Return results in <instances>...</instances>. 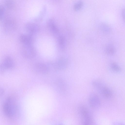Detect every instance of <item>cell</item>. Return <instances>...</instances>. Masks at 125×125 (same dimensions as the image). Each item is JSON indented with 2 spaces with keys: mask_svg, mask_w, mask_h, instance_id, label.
<instances>
[{
  "mask_svg": "<svg viewBox=\"0 0 125 125\" xmlns=\"http://www.w3.org/2000/svg\"><path fill=\"white\" fill-rule=\"evenodd\" d=\"M17 105L16 100L13 97H8L4 102L3 109L4 113L8 117L14 116L17 112Z\"/></svg>",
  "mask_w": 125,
  "mask_h": 125,
  "instance_id": "cell-1",
  "label": "cell"
},
{
  "mask_svg": "<svg viewBox=\"0 0 125 125\" xmlns=\"http://www.w3.org/2000/svg\"><path fill=\"white\" fill-rule=\"evenodd\" d=\"M92 85L103 97L106 98L111 97L113 95L111 90L101 81L95 80L92 81Z\"/></svg>",
  "mask_w": 125,
  "mask_h": 125,
  "instance_id": "cell-2",
  "label": "cell"
},
{
  "mask_svg": "<svg viewBox=\"0 0 125 125\" xmlns=\"http://www.w3.org/2000/svg\"><path fill=\"white\" fill-rule=\"evenodd\" d=\"M21 51L23 56L28 59L33 58L36 54L35 50L31 44L23 45Z\"/></svg>",
  "mask_w": 125,
  "mask_h": 125,
  "instance_id": "cell-3",
  "label": "cell"
},
{
  "mask_svg": "<svg viewBox=\"0 0 125 125\" xmlns=\"http://www.w3.org/2000/svg\"><path fill=\"white\" fill-rule=\"evenodd\" d=\"M14 66V62L12 58L9 56H6L0 63V72L3 73L7 70L12 69Z\"/></svg>",
  "mask_w": 125,
  "mask_h": 125,
  "instance_id": "cell-4",
  "label": "cell"
},
{
  "mask_svg": "<svg viewBox=\"0 0 125 125\" xmlns=\"http://www.w3.org/2000/svg\"><path fill=\"white\" fill-rule=\"evenodd\" d=\"M33 69L35 72L41 74H46L49 71V68L48 66L42 63H38L34 64Z\"/></svg>",
  "mask_w": 125,
  "mask_h": 125,
  "instance_id": "cell-5",
  "label": "cell"
},
{
  "mask_svg": "<svg viewBox=\"0 0 125 125\" xmlns=\"http://www.w3.org/2000/svg\"><path fill=\"white\" fill-rule=\"evenodd\" d=\"M88 100L90 105L93 108H97L100 105V99L98 95L94 93H92L90 94Z\"/></svg>",
  "mask_w": 125,
  "mask_h": 125,
  "instance_id": "cell-6",
  "label": "cell"
},
{
  "mask_svg": "<svg viewBox=\"0 0 125 125\" xmlns=\"http://www.w3.org/2000/svg\"><path fill=\"white\" fill-rule=\"evenodd\" d=\"M68 63L67 59L64 58H61L58 59L54 63V69L58 71L64 69L67 67Z\"/></svg>",
  "mask_w": 125,
  "mask_h": 125,
  "instance_id": "cell-7",
  "label": "cell"
},
{
  "mask_svg": "<svg viewBox=\"0 0 125 125\" xmlns=\"http://www.w3.org/2000/svg\"><path fill=\"white\" fill-rule=\"evenodd\" d=\"M25 27L26 31L30 33L36 32L40 30L39 27L37 24L32 23H27Z\"/></svg>",
  "mask_w": 125,
  "mask_h": 125,
  "instance_id": "cell-8",
  "label": "cell"
},
{
  "mask_svg": "<svg viewBox=\"0 0 125 125\" xmlns=\"http://www.w3.org/2000/svg\"><path fill=\"white\" fill-rule=\"evenodd\" d=\"M4 25L6 30L10 31L14 29L15 27V23L13 20L9 19L5 21Z\"/></svg>",
  "mask_w": 125,
  "mask_h": 125,
  "instance_id": "cell-9",
  "label": "cell"
},
{
  "mask_svg": "<svg viewBox=\"0 0 125 125\" xmlns=\"http://www.w3.org/2000/svg\"><path fill=\"white\" fill-rule=\"evenodd\" d=\"M20 40L23 45L31 44L32 38L29 35L22 34L20 37Z\"/></svg>",
  "mask_w": 125,
  "mask_h": 125,
  "instance_id": "cell-10",
  "label": "cell"
},
{
  "mask_svg": "<svg viewBox=\"0 0 125 125\" xmlns=\"http://www.w3.org/2000/svg\"><path fill=\"white\" fill-rule=\"evenodd\" d=\"M80 113L83 119L91 118L89 111L85 106H82L80 107Z\"/></svg>",
  "mask_w": 125,
  "mask_h": 125,
  "instance_id": "cell-11",
  "label": "cell"
},
{
  "mask_svg": "<svg viewBox=\"0 0 125 125\" xmlns=\"http://www.w3.org/2000/svg\"><path fill=\"white\" fill-rule=\"evenodd\" d=\"M57 87L59 89L62 91H65L67 89V85L65 82L62 80L58 79L56 82Z\"/></svg>",
  "mask_w": 125,
  "mask_h": 125,
  "instance_id": "cell-12",
  "label": "cell"
},
{
  "mask_svg": "<svg viewBox=\"0 0 125 125\" xmlns=\"http://www.w3.org/2000/svg\"><path fill=\"white\" fill-rule=\"evenodd\" d=\"M110 67L111 69L116 72H119L121 70L120 66L117 63L114 62H111L110 64Z\"/></svg>",
  "mask_w": 125,
  "mask_h": 125,
  "instance_id": "cell-13",
  "label": "cell"
},
{
  "mask_svg": "<svg viewBox=\"0 0 125 125\" xmlns=\"http://www.w3.org/2000/svg\"><path fill=\"white\" fill-rule=\"evenodd\" d=\"M105 52L106 54L108 55H113L115 52V49L113 46L109 45L106 47L105 49Z\"/></svg>",
  "mask_w": 125,
  "mask_h": 125,
  "instance_id": "cell-14",
  "label": "cell"
},
{
  "mask_svg": "<svg viewBox=\"0 0 125 125\" xmlns=\"http://www.w3.org/2000/svg\"><path fill=\"white\" fill-rule=\"evenodd\" d=\"M48 26L49 29L52 32L57 33L58 32V29L55 24L52 21H50L48 24Z\"/></svg>",
  "mask_w": 125,
  "mask_h": 125,
  "instance_id": "cell-15",
  "label": "cell"
},
{
  "mask_svg": "<svg viewBox=\"0 0 125 125\" xmlns=\"http://www.w3.org/2000/svg\"><path fill=\"white\" fill-rule=\"evenodd\" d=\"M83 5V2L81 1H80L74 4L73 6V9L75 10H79L81 8Z\"/></svg>",
  "mask_w": 125,
  "mask_h": 125,
  "instance_id": "cell-16",
  "label": "cell"
},
{
  "mask_svg": "<svg viewBox=\"0 0 125 125\" xmlns=\"http://www.w3.org/2000/svg\"><path fill=\"white\" fill-rule=\"evenodd\" d=\"M59 45L62 49L63 48L64 46L65 40L64 38L62 36H60L58 39Z\"/></svg>",
  "mask_w": 125,
  "mask_h": 125,
  "instance_id": "cell-17",
  "label": "cell"
},
{
  "mask_svg": "<svg viewBox=\"0 0 125 125\" xmlns=\"http://www.w3.org/2000/svg\"><path fill=\"white\" fill-rule=\"evenodd\" d=\"M83 125H92L91 118L84 119Z\"/></svg>",
  "mask_w": 125,
  "mask_h": 125,
  "instance_id": "cell-18",
  "label": "cell"
},
{
  "mask_svg": "<svg viewBox=\"0 0 125 125\" xmlns=\"http://www.w3.org/2000/svg\"><path fill=\"white\" fill-rule=\"evenodd\" d=\"M5 5L6 6L10 8H12L13 6V3L10 1L6 2Z\"/></svg>",
  "mask_w": 125,
  "mask_h": 125,
  "instance_id": "cell-19",
  "label": "cell"
},
{
  "mask_svg": "<svg viewBox=\"0 0 125 125\" xmlns=\"http://www.w3.org/2000/svg\"><path fill=\"white\" fill-rule=\"evenodd\" d=\"M4 10L3 8L0 7V20L2 19L3 16Z\"/></svg>",
  "mask_w": 125,
  "mask_h": 125,
  "instance_id": "cell-20",
  "label": "cell"
},
{
  "mask_svg": "<svg viewBox=\"0 0 125 125\" xmlns=\"http://www.w3.org/2000/svg\"><path fill=\"white\" fill-rule=\"evenodd\" d=\"M4 93V89L0 86V97Z\"/></svg>",
  "mask_w": 125,
  "mask_h": 125,
  "instance_id": "cell-21",
  "label": "cell"
},
{
  "mask_svg": "<svg viewBox=\"0 0 125 125\" xmlns=\"http://www.w3.org/2000/svg\"><path fill=\"white\" fill-rule=\"evenodd\" d=\"M122 15L123 18L124 20L125 19V9H124L122 11Z\"/></svg>",
  "mask_w": 125,
  "mask_h": 125,
  "instance_id": "cell-22",
  "label": "cell"
},
{
  "mask_svg": "<svg viewBox=\"0 0 125 125\" xmlns=\"http://www.w3.org/2000/svg\"><path fill=\"white\" fill-rule=\"evenodd\" d=\"M114 125H123V124L121 123H117L115 124Z\"/></svg>",
  "mask_w": 125,
  "mask_h": 125,
  "instance_id": "cell-23",
  "label": "cell"
},
{
  "mask_svg": "<svg viewBox=\"0 0 125 125\" xmlns=\"http://www.w3.org/2000/svg\"><path fill=\"white\" fill-rule=\"evenodd\" d=\"M56 125H63L62 124H58Z\"/></svg>",
  "mask_w": 125,
  "mask_h": 125,
  "instance_id": "cell-24",
  "label": "cell"
}]
</instances>
